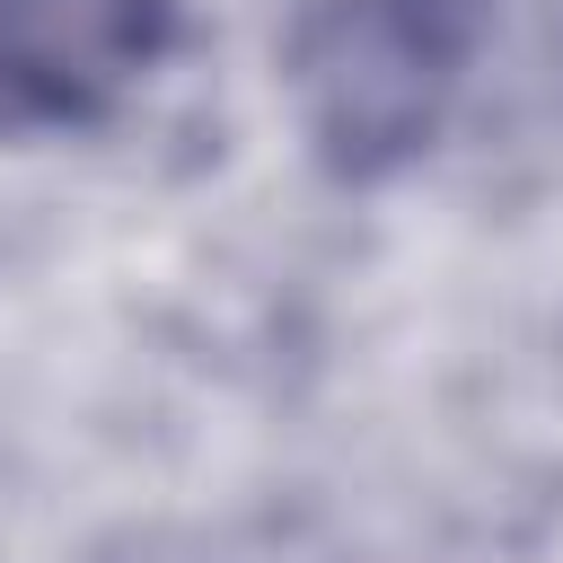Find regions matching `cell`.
<instances>
[{
	"label": "cell",
	"instance_id": "6da1fadb",
	"mask_svg": "<svg viewBox=\"0 0 563 563\" xmlns=\"http://www.w3.org/2000/svg\"><path fill=\"white\" fill-rule=\"evenodd\" d=\"M493 0H308L290 26V114L325 176L387 185L457 114Z\"/></svg>",
	"mask_w": 563,
	"mask_h": 563
},
{
	"label": "cell",
	"instance_id": "7a4b0ae2",
	"mask_svg": "<svg viewBox=\"0 0 563 563\" xmlns=\"http://www.w3.org/2000/svg\"><path fill=\"white\" fill-rule=\"evenodd\" d=\"M176 44V0H0V132L106 123Z\"/></svg>",
	"mask_w": 563,
	"mask_h": 563
}]
</instances>
